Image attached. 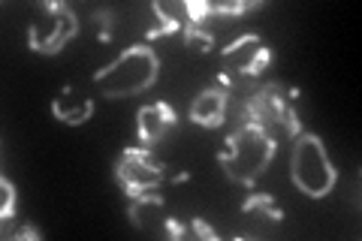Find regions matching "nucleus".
Masks as SVG:
<instances>
[{
    "label": "nucleus",
    "mask_w": 362,
    "mask_h": 241,
    "mask_svg": "<svg viewBox=\"0 0 362 241\" xmlns=\"http://www.w3.org/2000/svg\"><path fill=\"white\" fill-rule=\"evenodd\" d=\"M160 76V57L151 45H130L115 61L94 73V85L109 100H124L148 90Z\"/></svg>",
    "instance_id": "obj_1"
},
{
    "label": "nucleus",
    "mask_w": 362,
    "mask_h": 241,
    "mask_svg": "<svg viewBox=\"0 0 362 241\" xmlns=\"http://www.w3.org/2000/svg\"><path fill=\"white\" fill-rule=\"evenodd\" d=\"M223 145L226 148L218 154L223 175L242 187H254V181L269 169L272 157H275L272 133L254 127V124H242Z\"/></svg>",
    "instance_id": "obj_2"
},
{
    "label": "nucleus",
    "mask_w": 362,
    "mask_h": 241,
    "mask_svg": "<svg viewBox=\"0 0 362 241\" xmlns=\"http://www.w3.org/2000/svg\"><path fill=\"white\" fill-rule=\"evenodd\" d=\"M290 175H293V184L311 199H323L332 193L338 172L332 166L326 145L314 133L299 136L296 148H293V160H290Z\"/></svg>",
    "instance_id": "obj_3"
},
{
    "label": "nucleus",
    "mask_w": 362,
    "mask_h": 241,
    "mask_svg": "<svg viewBox=\"0 0 362 241\" xmlns=\"http://www.w3.org/2000/svg\"><path fill=\"white\" fill-rule=\"evenodd\" d=\"M78 33V18L66 4H40L28 28V45L40 54H58Z\"/></svg>",
    "instance_id": "obj_4"
},
{
    "label": "nucleus",
    "mask_w": 362,
    "mask_h": 241,
    "mask_svg": "<svg viewBox=\"0 0 362 241\" xmlns=\"http://www.w3.org/2000/svg\"><path fill=\"white\" fill-rule=\"evenodd\" d=\"M242 124H254L259 130H272V127H281L287 136H299L302 133V124L293 112L290 100L281 94L278 85H266L259 88L257 94H251L245 100V109H242Z\"/></svg>",
    "instance_id": "obj_5"
},
{
    "label": "nucleus",
    "mask_w": 362,
    "mask_h": 241,
    "mask_svg": "<svg viewBox=\"0 0 362 241\" xmlns=\"http://www.w3.org/2000/svg\"><path fill=\"white\" fill-rule=\"evenodd\" d=\"M269 49L257 33H245V37L233 40L223 49V73L221 82L230 88H239L242 82H251L269 66Z\"/></svg>",
    "instance_id": "obj_6"
},
{
    "label": "nucleus",
    "mask_w": 362,
    "mask_h": 241,
    "mask_svg": "<svg viewBox=\"0 0 362 241\" xmlns=\"http://www.w3.org/2000/svg\"><path fill=\"white\" fill-rule=\"evenodd\" d=\"M163 166L148 154V148H127L118 163H115V181L124 187L130 199L145 196V193H157L163 184Z\"/></svg>",
    "instance_id": "obj_7"
},
{
    "label": "nucleus",
    "mask_w": 362,
    "mask_h": 241,
    "mask_svg": "<svg viewBox=\"0 0 362 241\" xmlns=\"http://www.w3.org/2000/svg\"><path fill=\"white\" fill-rule=\"evenodd\" d=\"M175 114L166 102H151V106H142L136 114V139L142 148H151L157 142L166 139V133L173 130Z\"/></svg>",
    "instance_id": "obj_8"
},
{
    "label": "nucleus",
    "mask_w": 362,
    "mask_h": 241,
    "mask_svg": "<svg viewBox=\"0 0 362 241\" xmlns=\"http://www.w3.org/2000/svg\"><path fill=\"white\" fill-rule=\"evenodd\" d=\"M226 118V90L223 88H206L199 90L190 102V121L197 124V127H221Z\"/></svg>",
    "instance_id": "obj_9"
},
{
    "label": "nucleus",
    "mask_w": 362,
    "mask_h": 241,
    "mask_svg": "<svg viewBox=\"0 0 362 241\" xmlns=\"http://www.w3.org/2000/svg\"><path fill=\"white\" fill-rule=\"evenodd\" d=\"M169 214L163 211V196L157 193H145V196H136L130 202V223L142 233H160L166 229Z\"/></svg>",
    "instance_id": "obj_10"
},
{
    "label": "nucleus",
    "mask_w": 362,
    "mask_h": 241,
    "mask_svg": "<svg viewBox=\"0 0 362 241\" xmlns=\"http://www.w3.org/2000/svg\"><path fill=\"white\" fill-rule=\"evenodd\" d=\"M52 112H54V118H58L61 124L76 127V124H85L90 118V112H94V100H90L88 94H78L73 85H66L61 94L52 100Z\"/></svg>",
    "instance_id": "obj_11"
},
{
    "label": "nucleus",
    "mask_w": 362,
    "mask_h": 241,
    "mask_svg": "<svg viewBox=\"0 0 362 241\" xmlns=\"http://www.w3.org/2000/svg\"><path fill=\"white\" fill-rule=\"evenodd\" d=\"M154 16L160 25L148 30V40H157V37H169V33L181 30L194 25V18H190V9H187V0H178V4H154Z\"/></svg>",
    "instance_id": "obj_12"
},
{
    "label": "nucleus",
    "mask_w": 362,
    "mask_h": 241,
    "mask_svg": "<svg viewBox=\"0 0 362 241\" xmlns=\"http://www.w3.org/2000/svg\"><path fill=\"white\" fill-rule=\"evenodd\" d=\"M242 211H245V214L254 211V217H263V221H272V223H281V221H284V214H281V208L275 205V199H272L269 193H251V196L245 199Z\"/></svg>",
    "instance_id": "obj_13"
},
{
    "label": "nucleus",
    "mask_w": 362,
    "mask_h": 241,
    "mask_svg": "<svg viewBox=\"0 0 362 241\" xmlns=\"http://www.w3.org/2000/svg\"><path fill=\"white\" fill-rule=\"evenodd\" d=\"M185 45L194 52H211L214 49V33L206 30V25H190L185 28Z\"/></svg>",
    "instance_id": "obj_14"
},
{
    "label": "nucleus",
    "mask_w": 362,
    "mask_h": 241,
    "mask_svg": "<svg viewBox=\"0 0 362 241\" xmlns=\"http://www.w3.org/2000/svg\"><path fill=\"white\" fill-rule=\"evenodd\" d=\"M0 187H4V205H0V221L9 223L16 217V187L9 184V178H0Z\"/></svg>",
    "instance_id": "obj_15"
},
{
    "label": "nucleus",
    "mask_w": 362,
    "mask_h": 241,
    "mask_svg": "<svg viewBox=\"0 0 362 241\" xmlns=\"http://www.w3.org/2000/svg\"><path fill=\"white\" fill-rule=\"evenodd\" d=\"M190 229H194V233L199 235V238H209V241H218V233H214V229L209 226V223H202L199 217H194V221H190Z\"/></svg>",
    "instance_id": "obj_16"
},
{
    "label": "nucleus",
    "mask_w": 362,
    "mask_h": 241,
    "mask_svg": "<svg viewBox=\"0 0 362 241\" xmlns=\"http://www.w3.org/2000/svg\"><path fill=\"white\" fill-rule=\"evenodd\" d=\"M13 238H40L37 229H30V226H21L18 233H13Z\"/></svg>",
    "instance_id": "obj_17"
}]
</instances>
